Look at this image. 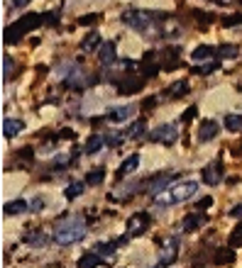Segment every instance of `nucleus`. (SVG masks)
<instances>
[{"instance_id": "49", "label": "nucleus", "mask_w": 242, "mask_h": 268, "mask_svg": "<svg viewBox=\"0 0 242 268\" xmlns=\"http://www.w3.org/2000/svg\"><path fill=\"white\" fill-rule=\"evenodd\" d=\"M154 268H161V266H154Z\"/></svg>"}, {"instance_id": "32", "label": "nucleus", "mask_w": 242, "mask_h": 268, "mask_svg": "<svg viewBox=\"0 0 242 268\" xmlns=\"http://www.w3.org/2000/svg\"><path fill=\"white\" fill-rule=\"evenodd\" d=\"M227 241H230L232 249H235V246H242V224H237V227L230 232V239H227Z\"/></svg>"}, {"instance_id": "18", "label": "nucleus", "mask_w": 242, "mask_h": 268, "mask_svg": "<svg viewBox=\"0 0 242 268\" xmlns=\"http://www.w3.org/2000/svg\"><path fill=\"white\" fill-rule=\"evenodd\" d=\"M101 44H103V42H101V35H98V32H91V35L83 39L81 52H83V54H91L93 49H101Z\"/></svg>"}, {"instance_id": "38", "label": "nucleus", "mask_w": 242, "mask_h": 268, "mask_svg": "<svg viewBox=\"0 0 242 268\" xmlns=\"http://www.w3.org/2000/svg\"><path fill=\"white\" fill-rule=\"evenodd\" d=\"M222 25H225V27H235V25H242V13H237V15H227V18H222Z\"/></svg>"}, {"instance_id": "33", "label": "nucleus", "mask_w": 242, "mask_h": 268, "mask_svg": "<svg viewBox=\"0 0 242 268\" xmlns=\"http://www.w3.org/2000/svg\"><path fill=\"white\" fill-rule=\"evenodd\" d=\"M144 129H147V125H144V120H140V122H135V125L130 127V132H127V134H130L132 139H140V137L144 134Z\"/></svg>"}, {"instance_id": "5", "label": "nucleus", "mask_w": 242, "mask_h": 268, "mask_svg": "<svg viewBox=\"0 0 242 268\" xmlns=\"http://www.w3.org/2000/svg\"><path fill=\"white\" fill-rule=\"evenodd\" d=\"M176 139H179V125H159L149 134V142H159V144H174Z\"/></svg>"}, {"instance_id": "34", "label": "nucleus", "mask_w": 242, "mask_h": 268, "mask_svg": "<svg viewBox=\"0 0 242 268\" xmlns=\"http://www.w3.org/2000/svg\"><path fill=\"white\" fill-rule=\"evenodd\" d=\"M193 18H196V22H201V27H205V25H210V22L215 20L210 13H203V10H196V13H193Z\"/></svg>"}, {"instance_id": "23", "label": "nucleus", "mask_w": 242, "mask_h": 268, "mask_svg": "<svg viewBox=\"0 0 242 268\" xmlns=\"http://www.w3.org/2000/svg\"><path fill=\"white\" fill-rule=\"evenodd\" d=\"M103 146H105V137H103V134H93V137L86 142V154H98Z\"/></svg>"}, {"instance_id": "8", "label": "nucleus", "mask_w": 242, "mask_h": 268, "mask_svg": "<svg viewBox=\"0 0 242 268\" xmlns=\"http://www.w3.org/2000/svg\"><path fill=\"white\" fill-rule=\"evenodd\" d=\"M218 132H220V125L215 122V120H203L201 122V127H198V142L201 144H205V142H210V139H215L218 137Z\"/></svg>"}, {"instance_id": "6", "label": "nucleus", "mask_w": 242, "mask_h": 268, "mask_svg": "<svg viewBox=\"0 0 242 268\" xmlns=\"http://www.w3.org/2000/svg\"><path fill=\"white\" fill-rule=\"evenodd\" d=\"M149 222H152L149 212H137V214H132V217L127 219V236H140V234H144L147 227H149Z\"/></svg>"}, {"instance_id": "46", "label": "nucleus", "mask_w": 242, "mask_h": 268, "mask_svg": "<svg viewBox=\"0 0 242 268\" xmlns=\"http://www.w3.org/2000/svg\"><path fill=\"white\" fill-rule=\"evenodd\" d=\"M20 156H25V159H32V149H30V146H25V149L20 151Z\"/></svg>"}, {"instance_id": "13", "label": "nucleus", "mask_w": 242, "mask_h": 268, "mask_svg": "<svg viewBox=\"0 0 242 268\" xmlns=\"http://www.w3.org/2000/svg\"><path fill=\"white\" fill-rule=\"evenodd\" d=\"M98 61L103 66H113L115 64V44L113 42H103L98 49Z\"/></svg>"}, {"instance_id": "30", "label": "nucleus", "mask_w": 242, "mask_h": 268, "mask_svg": "<svg viewBox=\"0 0 242 268\" xmlns=\"http://www.w3.org/2000/svg\"><path fill=\"white\" fill-rule=\"evenodd\" d=\"M213 71H218V61H210V64H203V66H196V69H193L196 76H208V73H213Z\"/></svg>"}, {"instance_id": "27", "label": "nucleus", "mask_w": 242, "mask_h": 268, "mask_svg": "<svg viewBox=\"0 0 242 268\" xmlns=\"http://www.w3.org/2000/svg\"><path fill=\"white\" fill-rule=\"evenodd\" d=\"M225 127H227L232 134L242 132V115H227V117H225Z\"/></svg>"}, {"instance_id": "29", "label": "nucleus", "mask_w": 242, "mask_h": 268, "mask_svg": "<svg viewBox=\"0 0 242 268\" xmlns=\"http://www.w3.org/2000/svg\"><path fill=\"white\" fill-rule=\"evenodd\" d=\"M83 190H86V183H71L64 195H66V200H76L79 195H83Z\"/></svg>"}, {"instance_id": "25", "label": "nucleus", "mask_w": 242, "mask_h": 268, "mask_svg": "<svg viewBox=\"0 0 242 268\" xmlns=\"http://www.w3.org/2000/svg\"><path fill=\"white\" fill-rule=\"evenodd\" d=\"M103 180H105V168H103V166L88 171V176H86V183H88V185H101Z\"/></svg>"}, {"instance_id": "4", "label": "nucleus", "mask_w": 242, "mask_h": 268, "mask_svg": "<svg viewBox=\"0 0 242 268\" xmlns=\"http://www.w3.org/2000/svg\"><path fill=\"white\" fill-rule=\"evenodd\" d=\"M154 13H144V10H127L125 15H122V22L127 25V27H132V30H137V32H147L149 30V25L154 22V20H159V18H152Z\"/></svg>"}, {"instance_id": "11", "label": "nucleus", "mask_w": 242, "mask_h": 268, "mask_svg": "<svg viewBox=\"0 0 242 268\" xmlns=\"http://www.w3.org/2000/svg\"><path fill=\"white\" fill-rule=\"evenodd\" d=\"M142 86H144V78H140V76H125L118 83V90H120V95H130V93H137Z\"/></svg>"}, {"instance_id": "22", "label": "nucleus", "mask_w": 242, "mask_h": 268, "mask_svg": "<svg viewBox=\"0 0 242 268\" xmlns=\"http://www.w3.org/2000/svg\"><path fill=\"white\" fill-rule=\"evenodd\" d=\"M103 261H101V256L96 253V251H88V253H83L81 258H79V268H96V266H101Z\"/></svg>"}, {"instance_id": "43", "label": "nucleus", "mask_w": 242, "mask_h": 268, "mask_svg": "<svg viewBox=\"0 0 242 268\" xmlns=\"http://www.w3.org/2000/svg\"><path fill=\"white\" fill-rule=\"evenodd\" d=\"M230 217H235V219H242V205H235V207H230Z\"/></svg>"}, {"instance_id": "2", "label": "nucleus", "mask_w": 242, "mask_h": 268, "mask_svg": "<svg viewBox=\"0 0 242 268\" xmlns=\"http://www.w3.org/2000/svg\"><path fill=\"white\" fill-rule=\"evenodd\" d=\"M193 193H198V183L196 180H183V183H176L171 188H166L164 193H159L157 197V205H176V202H186L193 197Z\"/></svg>"}, {"instance_id": "48", "label": "nucleus", "mask_w": 242, "mask_h": 268, "mask_svg": "<svg viewBox=\"0 0 242 268\" xmlns=\"http://www.w3.org/2000/svg\"><path fill=\"white\" fill-rule=\"evenodd\" d=\"M154 103H157V98H149V100H144V107H152Z\"/></svg>"}, {"instance_id": "37", "label": "nucleus", "mask_w": 242, "mask_h": 268, "mask_svg": "<svg viewBox=\"0 0 242 268\" xmlns=\"http://www.w3.org/2000/svg\"><path fill=\"white\" fill-rule=\"evenodd\" d=\"M98 20H101V15H98V13H91V15H83V18L79 20V25H81V27H88V25H96Z\"/></svg>"}, {"instance_id": "44", "label": "nucleus", "mask_w": 242, "mask_h": 268, "mask_svg": "<svg viewBox=\"0 0 242 268\" xmlns=\"http://www.w3.org/2000/svg\"><path fill=\"white\" fill-rule=\"evenodd\" d=\"M42 207H44V200L42 197H35L32 200V210H42Z\"/></svg>"}, {"instance_id": "19", "label": "nucleus", "mask_w": 242, "mask_h": 268, "mask_svg": "<svg viewBox=\"0 0 242 268\" xmlns=\"http://www.w3.org/2000/svg\"><path fill=\"white\" fill-rule=\"evenodd\" d=\"M188 93V83L186 81H176V83H171L169 88H166V98H183Z\"/></svg>"}, {"instance_id": "12", "label": "nucleus", "mask_w": 242, "mask_h": 268, "mask_svg": "<svg viewBox=\"0 0 242 268\" xmlns=\"http://www.w3.org/2000/svg\"><path fill=\"white\" fill-rule=\"evenodd\" d=\"M137 166H140V154H130V156H127V159H125V161L120 163V168H118L115 178H118V180L127 178V176H130V173H132V171H135Z\"/></svg>"}, {"instance_id": "16", "label": "nucleus", "mask_w": 242, "mask_h": 268, "mask_svg": "<svg viewBox=\"0 0 242 268\" xmlns=\"http://www.w3.org/2000/svg\"><path fill=\"white\" fill-rule=\"evenodd\" d=\"M135 112V105H122V107H113L108 110V120L110 122H125L130 120V115Z\"/></svg>"}, {"instance_id": "35", "label": "nucleus", "mask_w": 242, "mask_h": 268, "mask_svg": "<svg viewBox=\"0 0 242 268\" xmlns=\"http://www.w3.org/2000/svg\"><path fill=\"white\" fill-rule=\"evenodd\" d=\"M10 76H13V59L3 56V81H10Z\"/></svg>"}, {"instance_id": "20", "label": "nucleus", "mask_w": 242, "mask_h": 268, "mask_svg": "<svg viewBox=\"0 0 242 268\" xmlns=\"http://www.w3.org/2000/svg\"><path fill=\"white\" fill-rule=\"evenodd\" d=\"M215 54H218V49H213V47H196L193 54H191V59L198 64V61H208V59L215 56Z\"/></svg>"}, {"instance_id": "1", "label": "nucleus", "mask_w": 242, "mask_h": 268, "mask_svg": "<svg viewBox=\"0 0 242 268\" xmlns=\"http://www.w3.org/2000/svg\"><path fill=\"white\" fill-rule=\"evenodd\" d=\"M86 236V222L81 217H71V219H64L57 232H54V241L61 244V246H69V244H76Z\"/></svg>"}, {"instance_id": "31", "label": "nucleus", "mask_w": 242, "mask_h": 268, "mask_svg": "<svg viewBox=\"0 0 242 268\" xmlns=\"http://www.w3.org/2000/svg\"><path fill=\"white\" fill-rule=\"evenodd\" d=\"M103 137H105V146H113V149L122 146V137H120L118 132H108V134H103Z\"/></svg>"}, {"instance_id": "21", "label": "nucleus", "mask_w": 242, "mask_h": 268, "mask_svg": "<svg viewBox=\"0 0 242 268\" xmlns=\"http://www.w3.org/2000/svg\"><path fill=\"white\" fill-rule=\"evenodd\" d=\"M164 56H166V61L161 64V69H164V71H174V69L179 66V49L171 47V49L164 52Z\"/></svg>"}, {"instance_id": "42", "label": "nucleus", "mask_w": 242, "mask_h": 268, "mask_svg": "<svg viewBox=\"0 0 242 268\" xmlns=\"http://www.w3.org/2000/svg\"><path fill=\"white\" fill-rule=\"evenodd\" d=\"M59 137H61V139H76V132L66 127V129H61V132H59Z\"/></svg>"}, {"instance_id": "47", "label": "nucleus", "mask_w": 242, "mask_h": 268, "mask_svg": "<svg viewBox=\"0 0 242 268\" xmlns=\"http://www.w3.org/2000/svg\"><path fill=\"white\" fill-rule=\"evenodd\" d=\"M213 3H218V5H235L237 0H213Z\"/></svg>"}, {"instance_id": "24", "label": "nucleus", "mask_w": 242, "mask_h": 268, "mask_svg": "<svg viewBox=\"0 0 242 268\" xmlns=\"http://www.w3.org/2000/svg\"><path fill=\"white\" fill-rule=\"evenodd\" d=\"M213 261H215L218 266H227V263L235 261V251H232V249H218L215 256H213Z\"/></svg>"}, {"instance_id": "9", "label": "nucleus", "mask_w": 242, "mask_h": 268, "mask_svg": "<svg viewBox=\"0 0 242 268\" xmlns=\"http://www.w3.org/2000/svg\"><path fill=\"white\" fill-rule=\"evenodd\" d=\"M176 256H179V239H176V236H171V239L166 241V246L161 249L159 266H171V263L176 261Z\"/></svg>"}, {"instance_id": "26", "label": "nucleus", "mask_w": 242, "mask_h": 268, "mask_svg": "<svg viewBox=\"0 0 242 268\" xmlns=\"http://www.w3.org/2000/svg\"><path fill=\"white\" fill-rule=\"evenodd\" d=\"M218 56L220 59H235V56H240V49L235 44H220L218 47Z\"/></svg>"}, {"instance_id": "28", "label": "nucleus", "mask_w": 242, "mask_h": 268, "mask_svg": "<svg viewBox=\"0 0 242 268\" xmlns=\"http://www.w3.org/2000/svg\"><path fill=\"white\" fill-rule=\"evenodd\" d=\"M120 244H122V241H110V244H98V246H96L93 251H96L98 256H113V253H115V249H118Z\"/></svg>"}, {"instance_id": "39", "label": "nucleus", "mask_w": 242, "mask_h": 268, "mask_svg": "<svg viewBox=\"0 0 242 268\" xmlns=\"http://www.w3.org/2000/svg\"><path fill=\"white\" fill-rule=\"evenodd\" d=\"M196 112H198V107H196V105H191V107H188V110L181 115V122H191V120L196 117Z\"/></svg>"}, {"instance_id": "36", "label": "nucleus", "mask_w": 242, "mask_h": 268, "mask_svg": "<svg viewBox=\"0 0 242 268\" xmlns=\"http://www.w3.org/2000/svg\"><path fill=\"white\" fill-rule=\"evenodd\" d=\"M25 241H27V244H32V246H44V244H47V236L37 232V234H30Z\"/></svg>"}, {"instance_id": "40", "label": "nucleus", "mask_w": 242, "mask_h": 268, "mask_svg": "<svg viewBox=\"0 0 242 268\" xmlns=\"http://www.w3.org/2000/svg\"><path fill=\"white\" fill-rule=\"evenodd\" d=\"M210 205H213V197H203V200L196 202V212H203V210H208Z\"/></svg>"}, {"instance_id": "14", "label": "nucleus", "mask_w": 242, "mask_h": 268, "mask_svg": "<svg viewBox=\"0 0 242 268\" xmlns=\"http://www.w3.org/2000/svg\"><path fill=\"white\" fill-rule=\"evenodd\" d=\"M208 222V217L203 214V212H191L186 219H183V224H181V229L183 232H196L198 227H203Z\"/></svg>"}, {"instance_id": "3", "label": "nucleus", "mask_w": 242, "mask_h": 268, "mask_svg": "<svg viewBox=\"0 0 242 268\" xmlns=\"http://www.w3.org/2000/svg\"><path fill=\"white\" fill-rule=\"evenodd\" d=\"M40 25H44V15H25V18H20V20H15L13 25L5 27L3 39H5V44H15L22 35L37 30Z\"/></svg>"}, {"instance_id": "7", "label": "nucleus", "mask_w": 242, "mask_h": 268, "mask_svg": "<svg viewBox=\"0 0 242 268\" xmlns=\"http://www.w3.org/2000/svg\"><path fill=\"white\" fill-rule=\"evenodd\" d=\"M174 178V173H157V176H152L144 185H142V190L147 193V195H157V193H164V188H166V183Z\"/></svg>"}, {"instance_id": "10", "label": "nucleus", "mask_w": 242, "mask_h": 268, "mask_svg": "<svg viewBox=\"0 0 242 268\" xmlns=\"http://www.w3.org/2000/svg\"><path fill=\"white\" fill-rule=\"evenodd\" d=\"M220 180H222V163H220V161L208 163V166L203 168V183H208V185H218Z\"/></svg>"}, {"instance_id": "15", "label": "nucleus", "mask_w": 242, "mask_h": 268, "mask_svg": "<svg viewBox=\"0 0 242 268\" xmlns=\"http://www.w3.org/2000/svg\"><path fill=\"white\" fill-rule=\"evenodd\" d=\"M22 129H25V122H22V120H13V117L3 120V134H5V139H13V137H18Z\"/></svg>"}, {"instance_id": "41", "label": "nucleus", "mask_w": 242, "mask_h": 268, "mask_svg": "<svg viewBox=\"0 0 242 268\" xmlns=\"http://www.w3.org/2000/svg\"><path fill=\"white\" fill-rule=\"evenodd\" d=\"M57 22H59V15H57V13H47V15H44V25L54 27Z\"/></svg>"}, {"instance_id": "45", "label": "nucleus", "mask_w": 242, "mask_h": 268, "mask_svg": "<svg viewBox=\"0 0 242 268\" xmlns=\"http://www.w3.org/2000/svg\"><path fill=\"white\" fill-rule=\"evenodd\" d=\"M27 3H32V0H13V8H25Z\"/></svg>"}, {"instance_id": "17", "label": "nucleus", "mask_w": 242, "mask_h": 268, "mask_svg": "<svg viewBox=\"0 0 242 268\" xmlns=\"http://www.w3.org/2000/svg\"><path fill=\"white\" fill-rule=\"evenodd\" d=\"M27 210H30V205H27L25 200H10V202L3 205V212H5L8 217H13V214H22V212H27Z\"/></svg>"}]
</instances>
